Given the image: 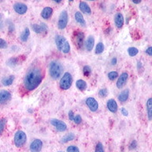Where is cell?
<instances>
[{"label":"cell","mask_w":152,"mask_h":152,"mask_svg":"<svg viewBox=\"0 0 152 152\" xmlns=\"http://www.w3.org/2000/svg\"><path fill=\"white\" fill-rule=\"evenodd\" d=\"M43 80L42 71L38 67H33L26 74L24 78V86L27 90L32 91L38 87Z\"/></svg>","instance_id":"6da1fadb"},{"label":"cell","mask_w":152,"mask_h":152,"mask_svg":"<svg viewBox=\"0 0 152 152\" xmlns=\"http://www.w3.org/2000/svg\"><path fill=\"white\" fill-rule=\"evenodd\" d=\"M55 42H56L57 48L60 52H62L63 53H65V54H67V53L70 52V51H71V46H70V44L67 41V40L64 37L57 35L56 37V39H55Z\"/></svg>","instance_id":"7a4b0ae2"},{"label":"cell","mask_w":152,"mask_h":152,"mask_svg":"<svg viewBox=\"0 0 152 152\" xmlns=\"http://www.w3.org/2000/svg\"><path fill=\"white\" fill-rule=\"evenodd\" d=\"M64 67L59 62L52 61L49 65V75L53 79H58L62 75Z\"/></svg>","instance_id":"3957f363"},{"label":"cell","mask_w":152,"mask_h":152,"mask_svg":"<svg viewBox=\"0 0 152 152\" xmlns=\"http://www.w3.org/2000/svg\"><path fill=\"white\" fill-rule=\"evenodd\" d=\"M72 76L69 72H66L64 74V75L62 76L61 79L59 81V87L62 90H66L70 89L72 85Z\"/></svg>","instance_id":"277c9868"},{"label":"cell","mask_w":152,"mask_h":152,"mask_svg":"<svg viewBox=\"0 0 152 152\" xmlns=\"http://www.w3.org/2000/svg\"><path fill=\"white\" fill-rule=\"evenodd\" d=\"M26 140H27V136H26V134L23 131H18L14 135V142L17 147H22L26 143Z\"/></svg>","instance_id":"5b68a950"},{"label":"cell","mask_w":152,"mask_h":152,"mask_svg":"<svg viewBox=\"0 0 152 152\" xmlns=\"http://www.w3.org/2000/svg\"><path fill=\"white\" fill-rule=\"evenodd\" d=\"M84 33L83 32H81L79 30L75 31V33H74V43L75 45L78 48H83V43H84Z\"/></svg>","instance_id":"8992f818"},{"label":"cell","mask_w":152,"mask_h":152,"mask_svg":"<svg viewBox=\"0 0 152 152\" xmlns=\"http://www.w3.org/2000/svg\"><path fill=\"white\" fill-rule=\"evenodd\" d=\"M67 23H68V14L66 10H63L59 17L57 26L59 29H64L67 26Z\"/></svg>","instance_id":"52a82bcc"},{"label":"cell","mask_w":152,"mask_h":152,"mask_svg":"<svg viewBox=\"0 0 152 152\" xmlns=\"http://www.w3.org/2000/svg\"><path fill=\"white\" fill-rule=\"evenodd\" d=\"M50 123L52 125L54 126L58 132H64L66 130V124L64 121H59L57 119H52L50 121Z\"/></svg>","instance_id":"ba28073f"},{"label":"cell","mask_w":152,"mask_h":152,"mask_svg":"<svg viewBox=\"0 0 152 152\" xmlns=\"http://www.w3.org/2000/svg\"><path fill=\"white\" fill-rule=\"evenodd\" d=\"M43 147V142L42 141L39 139H36L31 142L30 147V152H40L42 150Z\"/></svg>","instance_id":"9c48e42d"},{"label":"cell","mask_w":152,"mask_h":152,"mask_svg":"<svg viewBox=\"0 0 152 152\" xmlns=\"http://www.w3.org/2000/svg\"><path fill=\"white\" fill-rule=\"evenodd\" d=\"M86 104L87 107L90 109V111L96 112L98 109V103H97V100L94 98V97H88L86 100Z\"/></svg>","instance_id":"30bf717a"},{"label":"cell","mask_w":152,"mask_h":152,"mask_svg":"<svg viewBox=\"0 0 152 152\" xmlns=\"http://www.w3.org/2000/svg\"><path fill=\"white\" fill-rule=\"evenodd\" d=\"M14 10H15L17 14H25L27 12L28 7L25 3L22 2H16L14 4Z\"/></svg>","instance_id":"8fae6325"},{"label":"cell","mask_w":152,"mask_h":152,"mask_svg":"<svg viewBox=\"0 0 152 152\" xmlns=\"http://www.w3.org/2000/svg\"><path fill=\"white\" fill-rule=\"evenodd\" d=\"M128 78V75L127 72H123L121 75L119 76L118 80L116 82V86L118 89H121L125 86Z\"/></svg>","instance_id":"7c38bea8"},{"label":"cell","mask_w":152,"mask_h":152,"mask_svg":"<svg viewBox=\"0 0 152 152\" xmlns=\"http://www.w3.org/2000/svg\"><path fill=\"white\" fill-rule=\"evenodd\" d=\"M11 99V94L7 90H0V104L9 102Z\"/></svg>","instance_id":"4fadbf2b"},{"label":"cell","mask_w":152,"mask_h":152,"mask_svg":"<svg viewBox=\"0 0 152 152\" xmlns=\"http://www.w3.org/2000/svg\"><path fill=\"white\" fill-rule=\"evenodd\" d=\"M32 28H33V30L36 33H42L44 32L48 31L47 25H45L44 23H40V25H38V24H33V26H32Z\"/></svg>","instance_id":"5bb4252c"},{"label":"cell","mask_w":152,"mask_h":152,"mask_svg":"<svg viewBox=\"0 0 152 152\" xmlns=\"http://www.w3.org/2000/svg\"><path fill=\"white\" fill-rule=\"evenodd\" d=\"M107 108L109 109V111L111 113H116L117 112V109H118V106H117V103L116 102V101L114 99H109L108 102H107Z\"/></svg>","instance_id":"9a60e30c"},{"label":"cell","mask_w":152,"mask_h":152,"mask_svg":"<svg viewBox=\"0 0 152 152\" xmlns=\"http://www.w3.org/2000/svg\"><path fill=\"white\" fill-rule=\"evenodd\" d=\"M114 21H115V25L117 28H121L124 25V17L123 14L121 13H117L115 15L114 18Z\"/></svg>","instance_id":"2e32d148"},{"label":"cell","mask_w":152,"mask_h":152,"mask_svg":"<svg viewBox=\"0 0 152 152\" xmlns=\"http://www.w3.org/2000/svg\"><path fill=\"white\" fill-rule=\"evenodd\" d=\"M79 9L83 13L86 14H91V9H90V6L86 3V2H83V1H81L79 2Z\"/></svg>","instance_id":"e0dca14e"},{"label":"cell","mask_w":152,"mask_h":152,"mask_svg":"<svg viewBox=\"0 0 152 152\" xmlns=\"http://www.w3.org/2000/svg\"><path fill=\"white\" fill-rule=\"evenodd\" d=\"M52 13H53L52 8H51V7H45L41 11V17L44 19H48L52 15Z\"/></svg>","instance_id":"ac0fdd59"},{"label":"cell","mask_w":152,"mask_h":152,"mask_svg":"<svg viewBox=\"0 0 152 152\" xmlns=\"http://www.w3.org/2000/svg\"><path fill=\"white\" fill-rule=\"evenodd\" d=\"M94 47V38L93 36H89V37L86 40V48L88 52L92 51V49Z\"/></svg>","instance_id":"d6986e66"},{"label":"cell","mask_w":152,"mask_h":152,"mask_svg":"<svg viewBox=\"0 0 152 152\" xmlns=\"http://www.w3.org/2000/svg\"><path fill=\"white\" fill-rule=\"evenodd\" d=\"M128 97H129V90L125 89L123 91H121V94H119L118 100L121 102H125L128 99Z\"/></svg>","instance_id":"ffe728a7"},{"label":"cell","mask_w":152,"mask_h":152,"mask_svg":"<svg viewBox=\"0 0 152 152\" xmlns=\"http://www.w3.org/2000/svg\"><path fill=\"white\" fill-rule=\"evenodd\" d=\"M75 21L78 22V24H80L81 26H86V21L84 18H83V14L82 13L79 11L76 12L75 14Z\"/></svg>","instance_id":"44dd1931"},{"label":"cell","mask_w":152,"mask_h":152,"mask_svg":"<svg viewBox=\"0 0 152 152\" xmlns=\"http://www.w3.org/2000/svg\"><path fill=\"white\" fill-rule=\"evenodd\" d=\"M147 111L148 120L151 121L152 118V98H149L147 102Z\"/></svg>","instance_id":"7402d4cb"},{"label":"cell","mask_w":152,"mask_h":152,"mask_svg":"<svg viewBox=\"0 0 152 152\" xmlns=\"http://www.w3.org/2000/svg\"><path fill=\"white\" fill-rule=\"evenodd\" d=\"M76 87L78 88L79 90H81V91H84L87 88V85H86V83L84 80H83V79H78L76 82Z\"/></svg>","instance_id":"603a6c76"},{"label":"cell","mask_w":152,"mask_h":152,"mask_svg":"<svg viewBox=\"0 0 152 152\" xmlns=\"http://www.w3.org/2000/svg\"><path fill=\"white\" fill-rule=\"evenodd\" d=\"M29 35H30V30H29V28H25V30L21 33V36H20V40H21V41L25 42V41H26V40H28Z\"/></svg>","instance_id":"cb8c5ba5"},{"label":"cell","mask_w":152,"mask_h":152,"mask_svg":"<svg viewBox=\"0 0 152 152\" xmlns=\"http://www.w3.org/2000/svg\"><path fill=\"white\" fill-rule=\"evenodd\" d=\"M75 135L74 133H69L67 135H66L65 136L62 138V140L60 142L62 143H66V142H69V141H72V140H75Z\"/></svg>","instance_id":"d4e9b609"},{"label":"cell","mask_w":152,"mask_h":152,"mask_svg":"<svg viewBox=\"0 0 152 152\" xmlns=\"http://www.w3.org/2000/svg\"><path fill=\"white\" fill-rule=\"evenodd\" d=\"M14 80V75H10L9 77L7 78H5L2 79V83L3 84V86H10L13 83Z\"/></svg>","instance_id":"484cf974"},{"label":"cell","mask_w":152,"mask_h":152,"mask_svg":"<svg viewBox=\"0 0 152 152\" xmlns=\"http://www.w3.org/2000/svg\"><path fill=\"white\" fill-rule=\"evenodd\" d=\"M104 49V45H103V43L99 42L97 45L96 48H95V53L97 55L101 54V53H102V52H103Z\"/></svg>","instance_id":"4316f807"},{"label":"cell","mask_w":152,"mask_h":152,"mask_svg":"<svg viewBox=\"0 0 152 152\" xmlns=\"http://www.w3.org/2000/svg\"><path fill=\"white\" fill-rule=\"evenodd\" d=\"M128 53L130 56H135L139 53V50H138V48H136L135 47H130L128 48Z\"/></svg>","instance_id":"83f0119b"},{"label":"cell","mask_w":152,"mask_h":152,"mask_svg":"<svg viewBox=\"0 0 152 152\" xmlns=\"http://www.w3.org/2000/svg\"><path fill=\"white\" fill-rule=\"evenodd\" d=\"M83 75H84V76H86V77L90 76V73H91V68H90V66H87V65H86V66H83Z\"/></svg>","instance_id":"f1b7e54d"},{"label":"cell","mask_w":152,"mask_h":152,"mask_svg":"<svg viewBox=\"0 0 152 152\" xmlns=\"http://www.w3.org/2000/svg\"><path fill=\"white\" fill-rule=\"evenodd\" d=\"M18 64V59L16 58V57H15V58H11V59H10L9 60H8V62H7V64L10 66H15V65H17Z\"/></svg>","instance_id":"f546056e"},{"label":"cell","mask_w":152,"mask_h":152,"mask_svg":"<svg viewBox=\"0 0 152 152\" xmlns=\"http://www.w3.org/2000/svg\"><path fill=\"white\" fill-rule=\"evenodd\" d=\"M118 76V73H117L116 71H111V72H109V73L108 74V78L112 81L115 80Z\"/></svg>","instance_id":"4dcf8cb0"},{"label":"cell","mask_w":152,"mask_h":152,"mask_svg":"<svg viewBox=\"0 0 152 152\" xmlns=\"http://www.w3.org/2000/svg\"><path fill=\"white\" fill-rule=\"evenodd\" d=\"M6 124H7V119H2V120L0 121V135H2V132H3V131H4Z\"/></svg>","instance_id":"1f68e13d"},{"label":"cell","mask_w":152,"mask_h":152,"mask_svg":"<svg viewBox=\"0 0 152 152\" xmlns=\"http://www.w3.org/2000/svg\"><path fill=\"white\" fill-rule=\"evenodd\" d=\"M66 152H79V149L76 146L71 145L66 148Z\"/></svg>","instance_id":"d6a6232c"},{"label":"cell","mask_w":152,"mask_h":152,"mask_svg":"<svg viewBox=\"0 0 152 152\" xmlns=\"http://www.w3.org/2000/svg\"><path fill=\"white\" fill-rule=\"evenodd\" d=\"M107 94H108V90H107L106 88L100 90L99 92H98V95L101 97H105L107 96Z\"/></svg>","instance_id":"836d02e7"},{"label":"cell","mask_w":152,"mask_h":152,"mask_svg":"<svg viewBox=\"0 0 152 152\" xmlns=\"http://www.w3.org/2000/svg\"><path fill=\"white\" fill-rule=\"evenodd\" d=\"M94 152H104V147H103V145H102V142H97Z\"/></svg>","instance_id":"e575fe53"},{"label":"cell","mask_w":152,"mask_h":152,"mask_svg":"<svg viewBox=\"0 0 152 152\" xmlns=\"http://www.w3.org/2000/svg\"><path fill=\"white\" fill-rule=\"evenodd\" d=\"M82 117H81L80 115H76V116H74V119H73V121L76 124H79L82 123Z\"/></svg>","instance_id":"d590c367"},{"label":"cell","mask_w":152,"mask_h":152,"mask_svg":"<svg viewBox=\"0 0 152 152\" xmlns=\"http://www.w3.org/2000/svg\"><path fill=\"white\" fill-rule=\"evenodd\" d=\"M7 48V41L2 38H0V48L2 49H4V48Z\"/></svg>","instance_id":"8d00e7d4"},{"label":"cell","mask_w":152,"mask_h":152,"mask_svg":"<svg viewBox=\"0 0 152 152\" xmlns=\"http://www.w3.org/2000/svg\"><path fill=\"white\" fill-rule=\"evenodd\" d=\"M136 147H137V142H136L135 140H133V141H132V142H131L130 146H129V149L134 150L136 148Z\"/></svg>","instance_id":"74e56055"},{"label":"cell","mask_w":152,"mask_h":152,"mask_svg":"<svg viewBox=\"0 0 152 152\" xmlns=\"http://www.w3.org/2000/svg\"><path fill=\"white\" fill-rule=\"evenodd\" d=\"M74 116H75V115H74L73 111H72V110H70L68 113V117L69 119H70V121H73Z\"/></svg>","instance_id":"f35d334b"},{"label":"cell","mask_w":152,"mask_h":152,"mask_svg":"<svg viewBox=\"0 0 152 152\" xmlns=\"http://www.w3.org/2000/svg\"><path fill=\"white\" fill-rule=\"evenodd\" d=\"M121 113L123 114L124 116H127L128 115V112L127 111V109H126L125 108H122V109H121Z\"/></svg>","instance_id":"ab89813d"},{"label":"cell","mask_w":152,"mask_h":152,"mask_svg":"<svg viewBox=\"0 0 152 152\" xmlns=\"http://www.w3.org/2000/svg\"><path fill=\"white\" fill-rule=\"evenodd\" d=\"M146 53H147L148 56H152V47L148 48L146 50Z\"/></svg>","instance_id":"60d3db41"},{"label":"cell","mask_w":152,"mask_h":152,"mask_svg":"<svg viewBox=\"0 0 152 152\" xmlns=\"http://www.w3.org/2000/svg\"><path fill=\"white\" fill-rule=\"evenodd\" d=\"M116 64H117V59H116V57H113L111 59V64L112 65H116Z\"/></svg>","instance_id":"b9f144b4"},{"label":"cell","mask_w":152,"mask_h":152,"mask_svg":"<svg viewBox=\"0 0 152 152\" xmlns=\"http://www.w3.org/2000/svg\"><path fill=\"white\" fill-rule=\"evenodd\" d=\"M140 2H141V1H139V2H134V1H133V3H135V4H139Z\"/></svg>","instance_id":"7bdbcfd3"},{"label":"cell","mask_w":152,"mask_h":152,"mask_svg":"<svg viewBox=\"0 0 152 152\" xmlns=\"http://www.w3.org/2000/svg\"><path fill=\"white\" fill-rule=\"evenodd\" d=\"M59 152H63V151H59Z\"/></svg>","instance_id":"ee69618b"}]
</instances>
